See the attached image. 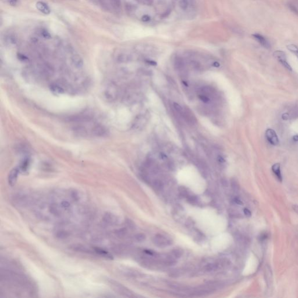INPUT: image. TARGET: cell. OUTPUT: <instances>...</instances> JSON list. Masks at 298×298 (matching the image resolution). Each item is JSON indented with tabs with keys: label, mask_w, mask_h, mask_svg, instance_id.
Segmentation results:
<instances>
[{
	"label": "cell",
	"mask_w": 298,
	"mask_h": 298,
	"mask_svg": "<svg viewBox=\"0 0 298 298\" xmlns=\"http://www.w3.org/2000/svg\"><path fill=\"white\" fill-rule=\"evenodd\" d=\"M170 12H171V11H170L169 9H168V10L166 11V12H165L163 14V17H167V16L170 13Z\"/></svg>",
	"instance_id": "f546056e"
},
{
	"label": "cell",
	"mask_w": 298,
	"mask_h": 298,
	"mask_svg": "<svg viewBox=\"0 0 298 298\" xmlns=\"http://www.w3.org/2000/svg\"><path fill=\"white\" fill-rule=\"evenodd\" d=\"M154 189L158 191H161L164 188L163 183L160 180H155L153 184Z\"/></svg>",
	"instance_id": "4fadbf2b"
},
{
	"label": "cell",
	"mask_w": 298,
	"mask_h": 298,
	"mask_svg": "<svg viewBox=\"0 0 298 298\" xmlns=\"http://www.w3.org/2000/svg\"><path fill=\"white\" fill-rule=\"evenodd\" d=\"M17 0H8V3L11 6H15L16 5Z\"/></svg>",
	"instance_id": "4316f807"
},
{
	"label": "cell",
	"mask_w": 298,
	"mask_h": 298,
	"mask_svg": "<svg viewBox=\"0 0 298 298\" xmlns=\"http://www.w3.org/2000/svg\"><path fill=\"white\" fill-rule=\"evenodd\" d=\"M214 65L215 67H219V66H220V64H218V63H214Z\"/></svg>",
	"instance_id": "d590c367"
},
{
	"label": "cell",
	"mask_w": 298,
	"mask_h": 298,
	"mask_svg": "<svg viewBox=\"0 0 298 298\" xmlns=\"http://www.w3.org/2000/svg\"><path fill=\"white\" fill-rule=\"evenodd\" d=\"M153 242L155 245L159 247H163L167 246L169 245L170 242L167 239H166L165 237L160 235H158L155 236L153 239Z\"/></svg>",
	"instance_id": "277c9868"
},
{
	"label": "cell",
	"mask_w": 298,
	"mask_h": 298,
	"mask_svg": "<svg viewBox=\"0 0 298 298\" xmlns=\"http://www.w3.org/2000/svg\"><path fill=\"white\" fill-rule=\"evenodd\" d=\"M135 239L137 242H143L146 239V236L143 233H138L135 236Z\"/></svg>",
	"instance_id": "d6986e66"
},
{
	"label": "cell",
	"mask_w": 298,
	"mask_h": 298,
	"mask_svg": "<svg viewBox=\"0 0 298 298\" xmlns=\"http://www.w3.org/2000/svg\"><path fill=\"white\" fill-rule=\"evenodd\" d=\"M95 250V252L98 254L99 255H100L102 256H103L106 258H107V259H112V256L108 253L107 252V251L103 250V249H100V248H95L94 249Z\"/></svg>",
	"instance_id": "9c48e42d"
},
{
	"label": "cell",
	"mask_w": 298,
	"mask_h": 298,
	"mask_svg": "<svg viewBox=\"0 0 298 298\" xmlns=\"http://www.w3.org/2000/svg\"><path fill=\"white\" fill-rule=\"evenodd\" d=\"M218 161H219L221 163H223V162L225 161L224 159L222 157H219V158H218Z\"/></svg>",
	"instance_id": "d6a6232c"
},
{
	"label": "cell",
	"mask_w": 298,
	"mask_h": 298,
	"mask_svg": "<svg viewBox=\"0 0 298 298\" xmlns=\"http://www.w3.org/2000/svg\"><path fill=\"white\" fill-rule=\"evenodd\" d=\"M137 1L146 5H151L153 3V0H137Z\"/></svg>",
	"instance_id": "7402d4cb"
},
{
	"label": "cell",
	"mask_w": 298,
	"mask_h": 298,
	"mask_svg": "<svg viewBox=\"0 0 298 298\" xmlns=\"http://www.w3.org/2000/svg\"><path fill=\"white\" fill-rule=\"evenodd\" d=\"M284 119H288V115L287 114H284L283 116Z\"/></svg>",
	"instance_id": "836d02e7"
},
{
	"label": "cell",
	"mask_w": 298,
	"mask_h": 298,
	"mask_svg": "<svg viewBox=\"0 0 298 298\" xmlns=\"http://www.w3.org/2000/svg\"><path fill=\"white\" fill-rule=\"evenodd\" d=\"M218 265L215 263H209L204 267V270L207 272L215 271L217 269Z\"/></svg>",
	"instance_id": "5bb4252c"
},
{
	"label": "cell",
	"mask_w": 298,
	"mask_h": 298,
	"mask_svg": "<svg viewBox=\"0 0 298 298\" xmlns=\"http://www.w3.org/2000/svg\"><path fill=\"white\" fill-rule=\"evenodd\" d=\"M293 140L295 141H298V136L296 135V136H295L293 137Z\"/></svg>",
	"instance_id": "e575fe53"
},
{
	"label": "cell",
	"mask_w": 298,
	"mask_h": 298,
	"mask_svg": "<svg viewBox=\"0 0 298 298\" xmlns=\"http://www.w3.org/2000/svg\"><path fill=\"white\" fill-rule=\"evenodd\" d=\"M272 170L274 174L275 175L276 178L278 179L280 181H283V178L281 175V168H280V164L279 163H276L274 164L272 167Z\"/></svg>",
	"instance_id": "ba28073f"
},
{
	"label": "cell",
	"mask_w": 298,
	"mask_h": 298,
	"mask_svg": "<svg viewBox=\"0 0 298 298\" xmlns=\"http://www.w3.org/2000/svg\"><path fill=\"white\" fill-rule=\"evenodd\" d=\"M293 209L294 210V211H295L297 213H298V206H296V205H294L293 206Z\"/></svg>",
	"instance_id": "1f68e13d"
},
{
	"label": "cell",
	"mask_w": 298,
	"mask_h": 298,
	"mask_svg": "<svg viewBox=\"0 0 298 298\" xmlns=\"http://www.w3.org/2000/svg\"><path fill=\"white\" fill-rule=\"evenodd\" d=\"M108 283L113 288V289L116 292H118L119 294H121L122 295L128 297L132 296V293L131 291L124 286H122V285H121L120 284H118L117 282L114 281L113 280H110L108 281Z\"/></svg>",
	"instance_id": "6da1fadb"
},
{
	"label": "cell",
	"mask_w": 298,
	"mask_h": 298,
	"mask_svg": "<svg viewBox=\"0 0 298 298\" xmlns=\"http://www.w3.org/2000/svg\"><path fill=\"white\" fill-rule=\"evenodd\" d=\"M253 37L264 47L266 48H269L270 47V44L269 42L262 35L256 33L253 34Z\"/></svg>",
	"instance_id": "8992f818"
},
{
	"label": "cell",
	"mask_w": 298,
	"mask_h": 298,
	"mask_svg": "<svg viewBox=\"0 0 298 298\" xmlns=\"http://www.w3.org/2000/svg\"><path fill=\"white\" fill-rule=\"evenodd\" d=\"M20 171L21 170H20L19 168H15L10 172L8 175V182L11 186H13L16 184Z\"/></svg>",
	"instance_id": "5b68a950"
},
{
	"label": "cell",
	"mask_w": 298,
	"mask_h": 298,
	"mask_svg": "<svg viewBox=\"0 0 298 298\" xmlns=\"http://www.w3.org/2000/svg\"><path fill=\"white\" fill-rule=\"evenodd\" d=\"M36 8L41 12L46 14L48 15L50 13L51 11L48 6L44 2L42 1H38L36 4Z\"/></svg>",
	"instance_id": "52a82bcc"
},
{
	"label": "cell",
	"mask_w": 298,
	"mask_h": 298,
	"mask_svg": "<svg viewBox=\"0 0 298 298\" xmlns=\"http://www.w3.org/2000/svg\"><path fill=\"white\" fill-rule=\"evenodd\" d=\"M287 48L292 52L294 53L298 58V47L295 44H289L287 46Z\"/></svg>",
	"instance_id": "2e32d148"
},
{
	"label": "cell",
	"mask_w": 298,
	"mask_h": 298,
	"mask_svg": "<svg viewBox=\"0 0 298 298\" xmlns=\"http://www.w3.org/2000/svg\"><path fill=\"white\" fill-rule=\"evenodd\" d=\"M174 107L175 110H176V111L179 114H180L181 115H183L184 110L183 109V108H182V107L180 104H178L176 103H174Z\"/></svg>",
	"instance_id": "e0dca14e"
},
{
	"label": "cell",
	"mask_w": 298,
	"mask_h": 298,
	"mask_svg": "<svg viewBox=\"0 0 298 298\" xmlns=\"http://www.w3.org/2000/svg\"><path fill=\"white\" fill-rule=\"evenodd\" d=\"M172 253L173 256H174L175 258H180L183 254L182 251L180 249H175V250H172Z\"/></svg>",
	"instance_id": "ac0fdd59"
},
{
	"label": "cell",
	"mask_w": 298,
	"mask_h": 298,
	"mask_svg": "<svg viewBox=\"0 0 298 298\" xmlns=\"http://www.w3.org/2000/svg\"><path fill=\"white\" fill-rule=\"evenodd\" d=\"M40 33H41V35H42V36L43 37H44L45 38H47V39H49V38H51V34H50V33L47 30H46L45 29H43V30H42L41 31Z\"/></svg>",
	"instance_id": "ffe728a7"
},
{
	"label": "cell",
	"mask_w": 298,
	"mask_h": 298,
	"mask_svg": "<svg viewBox=\"0 0 298 298\" xmlns=\"http://www.w3.org/2000/svg\"><path fill=\"white\" fill-rule=\"evenodd\" d=\"M110 4L112 7V8L116 10L119 11L121 9V0H110Z\"/></svg>",
	"instance_id": "8fae6325"
},
{
	"label": "cell",
	"mask_w": 298,
	"mask_h": 298,
	"mask_svg": "<svg viewBox=\"0 0 298 298\" xmlns=\"http://www.w3.org/2000/svg\"><path fill=\"white\" fill-rule=\"evenodd\" d=\"M198 97H199V98L204 103H207L210 100L209 97L205 95H199L198 96Z\"/></svg>",
	"instance_id": "603a6c76"
},
{
	"label": "cell",
	"mask_w": 298,
	"mask_h": 298,
	"mask_svg": "<svg viewBox=\"0 0 298 298\" xmlns=\"http://www.w3.org/2000/svg\"><path fill=\"white\" fill-rule=\"evenodd\" d=\"M189 0H180L179 1V5L182 10H186L188 9L189 7Z\"/></svg>",
	"instance_id": "9a60e30c"
},
{
	"label": "cell",
	"mask_w": 298,
	"mask_h": 298,
	"mask_svg": "<svg viewBox=\"0 0 298 298\" xmlns=\"http://www.w3.org/2000/svg\"><path fill=\"white\" fill-rule=\"evenodd\" d=\"M188 200H189V201L190 203H193H193H194V204L196 203V202H197V198H196V197H194V196L190 197L189 198V199H188Z\"/></svg>",
	"instance_id": "484cf974"
},
{
	"label": "cell",
	"mask_w": 298,
	"mask_h": 298,
	"mask_svg": "<svg viewBox=\"0 0 298 298\" xmlns=\"http://www.w3.org/2000/svg\"><path fill=\"white\" fill-rule=\"evenodd\" d=\"M150 20V17L148 15H145L142 17V21L143 22H146L149 21Z\"/></svg>",
	"instance_id": "d4e9b609"
},
{
	"label": "cell",
	"mask_w": 298,
	"mask_h": 298,
	"mask_svg": "<svg viewBox=\"0 0 298 298\" xmlns=\"http://www.w3.org/2000/svg\"><path fill=\"white\" fill-rule=\"evenodd\" d=\"M234 201H235V202L236 204H242V202H241V200L239 199V198H237V197L235 198V200H234Z\"/></svg>",
	"instance_id": "f1b7e54d"
},
{
	"label": "cell",
	"mask_w": 298,
	"mask_h": 298,
	"mask_svg": "<svg viewBox=\"0 0 298 298\" xmlns=\"http://www.w3.org/2000/svg\"><path fill=\"white\" fill-rule=\"evenodd\" d=\"M274 57L288 70L292 71V68L287 61L286 54L283 51H276L274 52Z\"/></svg>",
	"instance_id": "7a4b0ae2"
},
{
	"label": "cell",
	"mask_w": 298,
	"mask_h": 298,
	"mask_svg": "<svg viewBox=\"0 0 298 298\" xmlns=\"http://www.w3.org/2000/svg\"><path fill=\"white\" fill-rule=\"evenodd\" d=\"M266 137L268 142L273 146H277L279 144V139L275 132L272 129H268L266 132Z\"/></svg>",
	"instance_id": "3957f363"
},
{
	"label": "cell",
	"mask_w": 298,
	"mask_h": 298,
	"mask_svg": "<svg viewBox=\"0 0 298 298\" xmlns=\"http://www.w3.org/2000/svg\"><path fill=\"white\" fill-rule=\"evenodd\" d=\"M146 62H147L148 64H150V65H155L157 64L155 62L153 61H149V60H147V61H146Z\"/></svg>",
	"instance_id": "4dcf8cb0"
},
{
	"label": "cell",
	"mask_w": 298,
	"mask_h": 298,
	"mask_svg": "<svg viewBox=\"0 0 298 298\" xmlns=\"http://www.w3.org/2000/svg\"><path fill=\"white\" fill-rule=\"evenodd\" d=\"M174 64L175 66L178 69H181L184 67V60L181 57H176L174 60Z\"/></svg>",
	"instance_id": "7c38bea8"
},
{
	"label": "cell",
	"mask_w": 298,
	"mask_h": 298,
	"mask_svg": "<svg viewBox=\"0 0 298 298\" xmlns=\"http://www.w3.org/2000/svg\"><path fill=\"white\" fill-rule=\"evenodd\" d=\"M210 292L209 291V290H206V289H196V290H194V291L192 292H191V295L192 296H203V295H206L207 294H208L209 293H210Z\"/></svg>",
	"instance_id": "30bf717a"
},
{
	"label": "cell",
	"mask_w": 298,
	"mask_h": 298,
	"mask_svg": "<svg viewBox=\"0 0 298 298\" xmlns=\"http://www.w3.org/2000/svg\"><path fill=\"white\" fill-rule=\"evenodd\" d=\"M127 225L131 229H135V223L132 221L130 220H127Z\"/></svg>",
	"instance_id": "cb8c5ba5"
},
{
	"label": "cell",
	"mask_w": 298,
	"mask_h": 298,
	"mask_svg": "<svg viewBox=\"0 0 298 298\" xmlns=\"http://www.w3.org/2000/svg\"><path fill=\"white\" fill-rule=\"evenodd\" d=\"M126 9L128 12H133L136 9V7L132 4H127L126 5Z\"/></svg>",
	"instance_id": "44dd1931"
},
{
	"label": "cell",
	"mask_w": 298,
	"mask_h": 298,
	"mask_svg": "<svg viewBox=\"0 0 298 298\" xmlns=\"http://www.w3.org/2000/svg\"><path fill=\"white\" fill-rule=\"evenodd\" d=\"M244 214L248 216V217H250L251 215V212L249 210H248V209H245L244 210Z\"/></svg>",
	"instance_id": "83f0119b"
}]
</instances>
